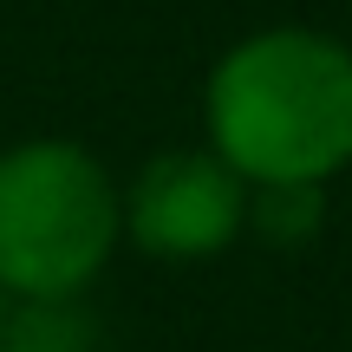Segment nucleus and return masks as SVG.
<instances>
[{
    "label": "nucleus",
    "mask_w": 352,
    "mask_h": 352,
    "mask_svg": "<svg viewBox=\"0 0 352 352\" xmlns=\"http://www.w3.org/2000/svg\"><path fill=\"white\" fill-rule=\"evenodd\" d=\"M202 131L241 183H327L352 164V46L320 26H261L215 59Z\"/></svg>",
    "instance_id": "nucleus-1"
},
{
    "label": "nucleus",
    "mask_w": 352,
    "mask_h": 352,
    "mask_svg": "<svg viewBox=\"0 0 352 352\" xmlns=\"http://www.w3.org/2000/svg\"><path fill=\"white\" fill-rule=\"evenodd\" d=\"M124 241V189L72 138L0 151V294L78 300Z\"/></svg>",
    "instance_id": "nucleus-2"
},
{
    "label": "nucleus",
    "mask_w": 352,
    "mask_h": 352,
    "mask_svg": "<svg viewBox=\"0 0 352 352\" xmlns=\"http://www.w3.org/2000/svg\"><path fill=\"white\" fill-rule=\"evenodd\" d=\"M248 228V183L215 151H157L124 189V241L151 261H215Z\"/></svg>",
    "instance_id": "nucleus-3"
},
{
    "label": "nucleus",
    "mask_w": 352,
    "mask_h": 352,
    "mask_svg": "<svg viewBox=\"0 0 352 352\" xmlns=\"http://www.w3.org/2000/svg\"><path fill=\"white\" fill-rule=\"evenodd\" d=\"M327 228V183H248V235L261 248H307Z\"/></svg>",
    "instance_id": "nucleus-4"
},
{
    "label": "nucleus",
    "mask_w": 352,
    "mask_h": 352,
    "mask_svg": "<svg viewBox=\"0 0 352 352\" xmlns=\"http://www.w3.org/2000/svg\"><path fill=\"white\" fill-rule=\"evenodd\" d=\"M0 352H91V314L78 300H7Z\"/></svg>",
    "instance_id": "nucleus-5"
},
{
    "label": "nucleus",
    "mask_w": 352,
    "mask_h": 352,
    "mask_svg": "<svg viewBox=\"0 0 352 352\" xmlns=\"http://www.w3.org/2000/svg\"><path fill=\"white\" fill-rule=\"evenodd\" d=\"M0 314H7V294H0Z\"/></svg>",
    "instance_id": "nucleus-6"
}]
</instances>
